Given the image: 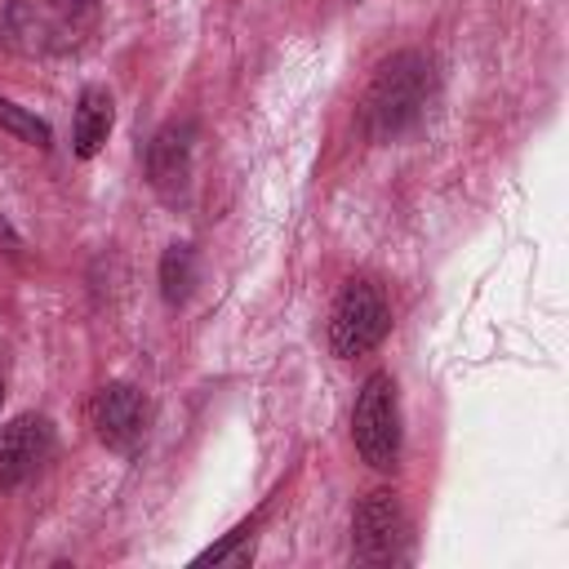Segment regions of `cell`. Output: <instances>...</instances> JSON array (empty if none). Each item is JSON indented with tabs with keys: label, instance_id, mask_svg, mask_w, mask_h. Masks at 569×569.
Returning a JSON list of instances; mask_svg holds the SVG:
<instances>
[{
	"label": "cell",
	"instance_id": "1",
	"mask_svg": "<svg viewBox=\"0 0 569 569\" xmlns=\"http://www.w3.org/2000/svg\"><path fill=\"white\" fill-rule=\"evenodd\" d=\"M427 84H431V76H427V62L418 53H391L378 67V76L365 93L369 133L373 138H396L400 129H409L418 120L422 102H427Z\"/></svg>",
	"mask_w": 569,
	"mask_h": 569
},
{
	"label": "cell",
	"instance_id": "2",
	"mask_svg": "<svg viewBox=\"0 0 569 569\" xmlns=\"http://www.w3.org/2000/svg\"><path fill=\"white\" fill-rule=\"evenodd\" d=\"M351 436L360 458L373 471H391L400 458V405H396V382L391 373H369L360 396H356V413H351Z\"/></svg>",
	"mask_w": 569,
	"mask_h": 569
},
{
	"label": "cell",
	"instance_id": "3",
	"mask_svg": "<svg viewBox=\"0 0 569 569\" xmlns=\"http://www.w3.org/2000/svg\"><path fill=\"white\" fill-rule=\"evenodd\" d=\"M387 325H391L387 293L373 280H347L338 302H333V316H329V347L342 360L365 356L369 347L382 342Z\"/></svg>",
	"mask_w": 569,
	"mask_h": 569
},
{
	"label": "cell",
	"instance_id": "4",
	"mask_svg": "<svg viewBox=\"0 0 569 569\" xmlns=\"http://www.w3.org/2000/svg\"><path fill=\"white\" fill-rule=\"evenodd\" d=\"M89 422H93V431H98V440H102L107 449L129 453V449L142 440V422H147L142 391L129 387V382H107V387H98V396L89 400Z\"/></svg>",
	"mask_w": 569,
	"mask_h": 569
},
{
	"label": "cell",
	"instance_id": "5",
	"mask_svg": "<svg viewBox=\"0 0 569 569\" xmlns=\"http://www.w3.org/2000/svg\"><path fill=\"white\" fill-rule=\"evenodd\" d=\"M405 538V516H400V502L391 489H373L360 498L356 507V520H351V542H356V556L360 560H387L396 556Z\"/></svg>",
	"mask_w": 569,
	"mask_h": 569
},
{
	"label": "cell",
	"instance_id": "6",
	"mask_svg": "<svg viewBox=\"0 0 569 569\" xmlns=\"http://www.w3.org/2000/svg\"><path fill=\"white\" fill-rule=\"evenodd\" d=\"M49 449H53V431L36 413H22L9 427H0V489L22 485L49 458Z\"/></svg>",
	"mask_w": 569,
	"mask_h": 569
},
{
	"label": "cell",
	"instance_id": "7",
	"mask_svg": "<svg viewBox=\"0 0 569 569\" xmlns=\"http://www.w3.org/2000/svg\"><path fill=\"white\" fill-rule=\"evenodd\" d=\"M147 178L156 187L160 200H178L187 196V182H191V142H187V129L178 124H164L151 147H147Z\"/></svg>",
	"mask_w": 569,
	"mask_h": 569
},
{
	"label": "cell",
	"instance_id": "8",
	"mask_svg": "<svg viewBox=\"0 0 569 569\" xmlns=\"http://www.w3.org/2000/svg\"><path fill=\"white\" fill-rule=\"evenodd\" d=\"M111 120H116L111 93H107L102 84H89V89L80 93V102H76V133H71L80 160H89V156L102 151V142H107V133H111Z\"/></svg>",
	"mask_w": 569,
	"mask_h": 569
},
{
	"label": "cell",
	"instance_id": "9",
	"mask_svg": "<svg viewBox=\"0 0 569 569\" xmlns=\"http://www.w3.org/2000/svg\"><path fill=\"white\" fill-rule=\"evenodd\" d=\"M191 284H196V253H191V244H169L164 258H160V293H164V302H187Z\"/></svg>",
	"mask_w": 569,
	"mask_h": 569
},
{
	"label": "cell",
	"instance_id": "10",
	"mask_svg": "<svg viewBox=\"0 0 569 569\" xmlns=\"http://www.w3.org/2000/svg\"><path fill=\"white\" fill-rule=\"evenodd\" d=\"M0 129L13 133L18 142H31V147H49V138H53L49 124L36 111H27V107H18L9 98H0Z\"/></svg>",
	"mask_w": 569,
	"mask_h": 569
},
{
	"label": "cell",
	"instance_id": "11",
	"mask_svg": "<svg viewBox=\"0 0 569 569\" xmlns=\"http://www.w3.org/2000/svg\"><path fill=\"white\" fill-rule=\"evenodd\" d=\"M0 400H4V378H0Z\"/></svg>",
	"mask_w": 569,
	"mask_h": 569
}]
</instances>
